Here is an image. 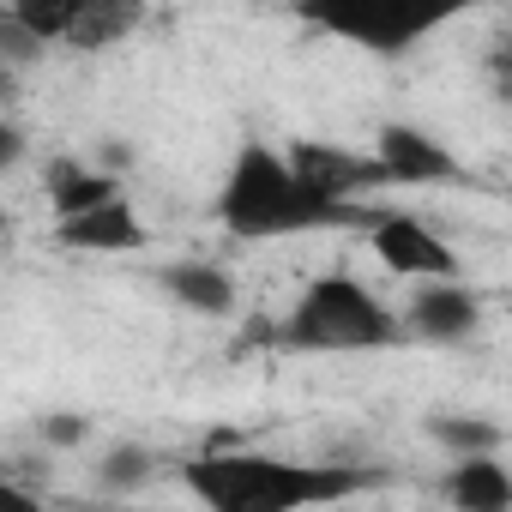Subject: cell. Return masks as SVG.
<instances>
[{"label": "cell", "mask_w": 512, "mask_h": 512, "mask_svg": "<svg viewBox=\"0 0 512 512\" xmlns=\"http://www.w3.org/2000/svg\"><path fill=\"white\" fill-rule=\"evenodd\" d=\"M380 476L368 464H308V458H272V452H241L211 446L181 464V488L211 512H302V506H338L368 494Z\"/></svg>", "instance_id": "1"}, {"label": "cell", "mask_w": 512, "mask_h": 512, "mask_svg": "<svg viewBox=\"0 0 512 512\" xmlns=\"http://www.w3.org/2000/svg\"><path fill=\"white\" fill-rule=\"evenodd\" d=\"M217 223L235 241H284V235H308V229L362 223V205L320 199L278 145L241 139L223 169V187H217Z\"/></svg>", "instance_id": "2"}, {"label": "cell", "mask_w": 512, "mask_h": 512, "mask_svg": "<svg viewBox=\"0 0 512 512\" xmlns=\"http://www.w3.org/2000/svg\"><path fill=\"white\" fill-rule=\"evenodd\" d=\"M482 7H500V0H290V13L308 31L362 49L374 61H404L410 49H422L428 37Z\"/></svg>", "instance_id": "3"}, {"label": "cell", "mask_w": 512, "mask_h": 512, "mask_svg": "<svg viewBox=\"0 0 512 512\" xmlns=\"http://www.w3.org/2000/svg\"><path fill=\"white\" fill-rule=\"evenodd\" d=\"M278 344L308 356H356V350L404 344V326H398V308H386L356 272H320L284 314Z\"/></svg>", "instance_id": "4"}, {"label": "cell", "mask_w": 512, "mask_h": 512, "mask_svg": "<svg viewBox=\"0 0 512 512\" xmlns=\"http://www.w3.org/2000/svg\"><path fill=\"white\" fill-rule=\"evenodd\" d=\"M482 320H488V302H482V290L464 284L458 272H452V278H410V296H404V308H398L404 338L440 344V350L470 344V338L482 332Z\"/></svg>", "instance_id": "5"}, {"label": "cell", "mask_w": 512, "mask_h": 512, "mask_svg": "<svg viewBox=\"0 0 512 512\" xmlns=\"http://www.w3.org/2000/svg\"><path fill=\"white\" fill-rule=\"evenodd\" d=\"M362 235H368V253L398 278H452L458 272L452 241L416 211H374V205H362Z\"/></svg>", "instance_id": "6"}, {"label": "cell", "mask_w": 512, "mask_h": 512, "mask_svg": "<svg viewBox=\"0 0 512 512\" xmlns=\"http://www.w3.org/2000/svg\"><path fill=\"white\" fill-rule=\"evenodd\" d=\"M368 157L380 163V181L386 187H452V181H464V163L428 127H416V121H386L374 133V151Z\"/></svg>", "instance_id": "7"}, {"label": "cell", "mask_w": 512, "mask_h": 512, "mask_svg": "<svg viewBox=\"0 0 512 512\" xmlns=\"http://www.w3.org/2000/svg\"><path fill=\"white\" fill-rule=\"evenodd\" d=\"M55 247L121 260V253H145V247H151V223L139 217V205H133L127 193H115V199H103V205H91V211L55 217Z\"/></svg>", "instance_id": "8"}, {"label": "cell", "mask_w": 512, "mask_h": 512, "mask_svg": "<svg viewBox=\"0 0 512 512\" xmlns=\"http://www.w3.org/2000/svg\"><path fill=\"white\" fill-rule=\"evenodd\" d=\"M284 157L332 205H362L368 187H386L380 181V163L368 151H344V145H326V139H296V145H284Z\"/></svg>", "instance_id": "9"}, {"label": "cell", "mask_w": 512, "mask_h": 512, "mask_svg": "<svg viewBox=\"0 0 512 512\" xmlns=\"http://www.w3.org/2000/svg\"><path fill=\"white\" fill-rule=\"evenodd\" d=\"M157 290H163L175 308L199 314V320H229V314L241 308V290H235V278H229L217 260H175V266L157 272Z\"/></svg>", "instance_id": "10"}, {"label": "cell", "mask_w": 512, "mask_h": 512, "mask_svg": "<svg viewBox=\"0 0 512 512\" xmlns=\"http://www.w3.org/2000/svg\"><path fill=\"white\" fill-rule=\"evenodd\" d=\"M440 500L458 512H512V476L500 452H464L440 476Z\"/></svg>", "instance_id": "11"}, {"label": "cell", "mask_w": 512, "mask_h": 512, "mask_svg": "<svg viewBox=\"0 0 512 512\" xmlns=\"http://www.w3.org/2000/svg\"><path fill=\"white\" fill-rule=\"evenodd\" d=\"M43 193H49L55 217H73V211H91V205H103V199H115L127 187H121V175H109V169H97L85 157H49L43 163Z\"/></svg>", "instance_id": "12"}, {"label": "cell", "mask_w": 512, "mask_h": 512, "mask_svg": "<svg viewBox=\"0 0 512 512\" xmlns=\"http://www.w3.org/2000/svg\"><path fill=\"white\" fill-rule=\"evenodd\" d=\"M145 13H151V0H79L61 43L67 49H85V55L115 49V43H127L145 25Z\"/></svg>", "instance_id": "13"}, {"label": "cell", "mask_w": 512, "mask_h": 512, "mask_svg": "<svg viewBox=\"0 0 512 512\" xmlns=\"http://www.w3.org/2000/svg\"><path fill=\"white\" fill-rule=\"evenodd\" d=\"M428 440L446 452V458H464V452H500L506 446V428L494 416H476V410H434L428 422Z\"/></svg>", "instance_id": "14"}, {"label": "cell", "mask_w": 512, "mask_h": 512, "mask_svg": "<svg viewBox=\"0 0 512 512\" xmlns=\"http://www.w3.org/2000/svg\"><path fill=\"white\" fill-rule=\"evenodd\" d=\"M157 470H163V464H157V452H151V446H139V440H115V446L91 464L97 488H103V494H115V500H121V494L151 488V482H157Z\"/></svg>", "instance_id": "15"}, {"label": "cell", "mask_w": 512, "mask_h": 512, "mask_svg": "<svg viewBox=\"0 0 512 512\" xmlns=\"http://www.w3.org/2000/svg\"><path fill=\"white\" fill-rule=\"evenodd\" d=\"M0 7H7L13 19H25L49 49L67 37V19H73V7H79V0H0Z\"/></svg>", "instance_id": "16"}, {"label": "cell", "mask_w": 512, "mask_h": 512, "mask_svg": "<svg viewBox=\"0 0 512 512\" xmlns=\"http://www.w3.org/2000/svg\"><path fill=\"white\" fill-rule=\"evenodd\" d=\"M43 55H49V43L25 19H13L7 7H0V61L19 67V73H31V67H43Z\"/></svg>", "instance_id": "17"}, {"label": "cell", "mask_w": 512, "mask_h": 512, "mask_svg": "<svg viewBox=\"0 0 512 512\" xmlns=\"http://www.w3.org/2000/svg\"><path fill=\"white\" fill-rule=\"evenodd\" d=\"M91 434H97V422H91L85 410H49V416L37 422V440H43L49 452H79V446H91Z\"/></svg>", "instance_id": "18"}, {"label": "cell", "mask_w": 512, "mask_h": 512, "mask_svg": "<svg viewBox=\"0 0 512 512\" xmlns=\"http://www.w3.org/2000/svg\"><path fill=\"white\" fill-rule=\"evenodd\" d=\"M37 500H43V488L19 482L7 464H0V512H37Z\"/></svg>", "instance_id": "19"}, {"label": "cell", "mask_w": 512, "mask_h": 512, "mask_svg": "<svg viewBox=\"0 0 512 512\" xmlns=\"http://www.w3.org/2000/svg\"><path fill=\"white\" fill-rule=\"evenodd\" d=\"M25 151H31V139L13 127V115H0V175L19 169V163H25Z\"/></svg>", "instance_id": "20"}, {"label": "cell", "mask_w": 512, "mask_h": 512, "mask_svg": "<svg viewBox=\"0 0 512 512\" xmlns=\"http://www.w3.org/2000/svg\"><path fill=\"white\" fill-rule=\"evenodd\" d=\"M139 163V151L127 145V139H103V151H97V169H109V175H127Z\"/></svg>", "instance_id": "21"}, {"label": "cell", "mask_w": 512, "mask_h": 512, "mask_svg": "<svg viewBox=\"0 0 512 512\" xmlns=\"http://www.w3.org/2000/svg\"><path fill=\"white\" fill-rule=\"evenodd\" d=\"M19 103H25V79H19V67L0 61V115H13Z\"/></svg>", "instance_id": "22"}, {"label": "cell", "mask_w": 512, "mask_h": 512, "mask_svg": "<svg viewBox=\"0 0 512 512\" xmlns=\"http://www.w3.org/2000/svg\"><path fill=\"white\" fill-rule=\"evenodd\" d=\"M7 241H13V217L0 211V253H7Z\"/></svg>", "instance_id": "23"}]
</instances>
